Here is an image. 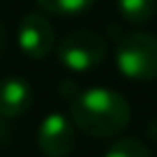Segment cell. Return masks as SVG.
<instances>
[{
	"label": "cell",
	"instance_id": "obj_1",
	"mask_svg": "<svg viewBox=\"0 0 157 157\" xmlns=\"http://www.w3.org/2000/svg\"><path fill=\"white\" fill-rule=\"evenodd\" d=\"M72 123L88 136L109 139L129 125L132 109L127 99L111 88H88L69 102Z\"/></svg>",
	"mask_w": 157,
	"mask_h": 157
},
{
	"label": "cell",
	"instance_id": "obj_2",
	"mask_svg": "<svg viewBox=\"0 0 157 157\" xmlns=\"http://www.w3.org/2000/svg\"><path fill=\"white\" fill-rule=\"evenodd\" d=\"M116 65L132 81L157 78V37L146 33H125L116 44Z\"/></svg>",
	"mask_w": 157,
	"mask_h": 157
},
{
	"label": "cell",
	"instance_id": "obj_3",
	"mask_svg": "<svg viewBox=\"0 0 157 157\" xmlns=\"http://www.w3.org/2000/svg\"><path fill=\"white\" fill-rule=\"evenodd\" d=\"M106 44L93 30H74L60 39L58 60L69 72H90L104 60Z\"/></svg>",
	"mask_w": 157,
	"mask_h": 157
},
{
	"label": "cell",
	"instance_id": "obj_4",
	"mask_svg": "<svg viewBox=\"0 0 157 157\" xmlns=\"http://www.w3.org/2000/svg\"><path fill=\"white\" fill-rule=\"evenodd\" d=\"M37 146L46 157H67L76 146V125L63 113H49L37 129Z\"/></svg>",
	"mask_w": 157,
	"mask_h": 157
},
{
	"label": "cell",
	"instance_id": "obj_5",
	"mask_svg": "<svg viewBox=\"0 0 157 157\" xmlns=\"http://www.w3.org/2000/svg\"><path fill=\"white\" fill-rule=\"evenodd\" d=\"M19 46L28 58H46V56L53 51L56 44V33L53 25L49 23L44 14H37V12H30L23 16V21L19 23Z\"/></svg>",
	"mask_w": 157,
	"mask_h": 157
},
{
	"label": "cell",
	"instance_id": "obj_6",
	"mask_svg": "<svg viewBox=\"0 0 157 157\" xmlns=\"http://www.w3.org/2000/svg\"><path fill=\"white\" fill-rule=\"evenodd\" d=\"M33 106V88L25 78H2L0 81V116L12 120V118L23 116Z\"/></svg>",
	"mask_w": 157,
	"mask_h": 157
},
{
	"label": "cell",
	"instance_id": "obj_7",
	"mask_svg": "<svg viewBox=\"0 0 157 157\" xmlns=\"http://www.w3.org/2000/svg\"><path fill=\"white\" fill-rule=\"evenodd\" d=\"M116 7L129 23H148L155 16L157 0H116Z\"/></svg>",
	"mask_w": 157,
	"mask_h": 157
},
{
	"label": "cell",
	"instance_id": "obj_8",
	"mask_svg": "<svg viewBox=\"0 0 157 157\" xmlns=\"http://www.w3.org/2000/svg\"><path fill=\"white\" fill-rule=\"evenodd\" d=\"M37 5L46 12V14L56 16H76L88 12L95 5V0H37Z\"/></svg>",
	"mask_w": 157,
	"mask_h": 157
},
{
	"label": "cell",
	"instance_id": "obj_9",
	"mask_svg": "<svg viewBox=\"0 0 157 157\" xmlns=\"http://www.w3.org/2000/svg\"><path fill=\"white\" fill-rule=\"evenodd\" d=\"M104 157H150V152L139 139H118Z\"/></svg>",
	"mask_w": 157,
	"mask_h": 157
},
{
	"label": "cell",
	"instance_id": "obj_10",
	"mask_svg": "<svg viewBox=\"0 0 157 157\" xmlns=\"http://www.w3.org/2000/svg\"><path fill=\"white\" fill-rule=\"evenodd\" d=\"M58 88H60V95H63L67 102H74V99L78 97V93H81V90H78V86L72 83V81H60Z\"/></svg>",
	"mask_w": 157,
	"mask_h": 157
},
{
	"label": "cell",
	"instance_id": "obj_11",
	"mask_svg": "<svg viewBox=\"0 0 157 157\" xmlns=\"http://www.w3.org/2000/svg\"><path fill=\"white\" fill-rule=\"evenodd\" d=\"M10 139H12V129H10V125H7V118L0 116V148L7 146Z\"/></svg>",
	"mask_w": 157,
	"mask_h": 157
},
{
	"label": "cell",
	"instance_id": "obj_12",
	"mask_svg": "<svg viewBox=\"0 0 157 157\" xmlns=\"http://www.w3.org/2000/svg\"><path fill=\"white\" fill-rule=\"evenodd\" d=\"M0 49H2V28H0Z\"/></svg>",
	"mask_w": 157,
	"mask_h": 157
}]
</instances>
